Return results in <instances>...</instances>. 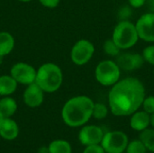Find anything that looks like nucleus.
I'll return each instance as SVG.
<instances>
[{
  "mask_svg": "<svg viewBox=\"0 0 154 153\" xmlns=\"http://www.w3.org/2000/svg\"><path fill=\"white\" fill-rule=\"evenodd\" d=\"M112 40L121 50L133 48L139 41L135 23L130 21H119L113 31Z\"/></svg>",
  "mask_w": 154,
  "mask_h": 153,
  "instance_id": "nucleus-4",
  "label": "nucleus"
},
{
  "mask_svg": "<svg viewBox=\"0 0 154 153\" xmlns=\"http://www.w3.org/2000/svg\"><path fill=\"white\" fill-rule=\"evenodd\" d=\"M1 119H3V117H2V116L0 115V120H1Z\"/></svg>",
  "mask_w": 154,
  "mask_h": 153,
  "instance_id": "nucleus-34",
  "label": "nucleus"
},
{
  "mask_svg": "<svg viewBox=\"0 0 154 153\" xmlns=\"http://www.w3.org/2000/svg\"><path fill=\"white\" fill-rule=\"evenodd\" d=\"M83 153H106V151L100 144H95L86 146V149L84 150Z\"/></svg>",
  "mask_w": 154,
  "mask_h": 153,
  "instance_id": "nucleus-26",
  "label": "nucleus"
},
{
  "mask_svg": "<svg viewBox=\"0 0 154 153\" xmlns=\"http://www.w3.org/2000/svg\"><path fill=\"white\" fill-rule=\"evenodd\" d=\"M103 50H104V52L110 57H116L121 52V49L116 44V42L112 39L106 40L104 42Z\"/></svg>",
  "mask_w": 154,
  "mask_h": 153,
  "instance_id": "nucleus-20",
  "label": "nucleus"
},
{
  "mask_svg": "<svg viewBox=\"0 0 154 153\" xmlns=\"http://www.w3.org/2000/svg\"><path fill=\"white\" fill-rule=\"evenodd\" d=\"M146 96L143 82L133 77L119 79L109 91L108 105L116 116H128L139 110Z\"/></svg>",
  "mask_w": 154,
  "mask_h": 153,
  "instance_id": "nucleus-1",
  "label": "nucleus"
},
{
  "mask_svg": "<svg viewBox=\"0 0 154 153\" xmlns=\"http://www.w3.org/2000/svg\"><path fill=\"white\" fill-rule=\"evenodd\" d=\"M116 58V62L120 69L125 71H134L139 69L143 66L145 62L143 56L136 52H120V54Z\"/></svg>",
  "mask_w": 154,
  "mask_h": 153,
  "instance_id": "nucleus-10",
  "label": "nucleus"
},
{
  "mask_svg": "<svg viewBox=\"0 0 154 153\" xmlns=\"http://www.w3.org/2000/svg\"><path fill=\"white\" fill-rule=\"evenodd\" d=\"M38 153H50L48 147H41L38 151Z\"/></svg>",
  "mask_w": 154,
  "mask_h": 153,
  "instance_id": "nucleus-30",
  "label": "nucleus"
},
{
  "mask_svg": "<svg viewBox=\"0 0 154 153\" xmlns=\"http://www.w3.org/2000/svg\"><path fill=\"white\" fill-rule=\"evenodd\" d=\"M14 38L7 32H0V54L6 56L10 54L14 48Z\"/></svg>",
  "mask_w": 154,
  "mask_h": 153,
  "instance_id": "nucleus-17",
  "label": "nucleus"
},
{
  "mask_svg": "<svg viewBox=\"0 0 154 153\" xmlns=\"http://www.w3.org/2000/svg\"><path fill=\"white\" fill-rule=\"evenodd\" d=\"M44 99L43 90L34 82L27 86L23 92V102L24 104L32 108L40 106Z\"/></svg>",
  "mask_w": 154,
  "mask_h": 153,
  "instance_id": "nucleus-12",
  "label": "nucleus"
},
{
  "mask_svg": "<svg viewBox=\"0 0 154 153\" xmlns=\"http://www.w3.org/2000/svg\"><path fill=\"white\" fill-rule=\"evenodd\" d=\"M121 69L116 61L105 60L100 61L95 69L97 81L104 87H112L119 81Z\"/></svg>",
  "mask_w": 154,
  "mask_h": 153,
  "instance_id": "nucleus-5",
  "label": "nucleus"
},
{
  "mask_svg": "<svg viewBox=\"0 0 154 153\" xmlns=\"http://www.w3.org/2000/svg\"><path fill=\"white\" fill-rule=\"evenodd\" d=\"M125 151L126 153H146L147 149L139 139L128 142Z\"/></svg>",
  "mask_w": 154,
  "mask_h": 153,
  "instance_id": "nucleus-22",
  "label": "nucleus"
},
{
  "mask_svg": "<svg viewBox=\"0 0 154 153\" xmlns=\"http://www.w3.org/2000/svg\"><path fill=\"white\" fill-rule=\"evenodd\" d=\"M36 71L34 67L28 63L17 62L12 66L10 75L18 84L28 86L35 82Z\"/></svg>",
  "mask_w": 154,
  "mask_h": 153,
  "instance_id": "nucleus-8",
  "label": "nucleus"
},
{
  "mask_svg": "<svg viewBox=\"0 0 154 153\" xmlns=\"http://www.w3.org/2000/svg\"><path fill=\"white\" fill-rule=\"evenodd\" d=\"M18 1H21V2H23V3H27V2H31L32 0H18Z\"/></svg>",
  "mask_w": 154,
  "mask_h": 153,
  "instance_id": "nucleus-33",
  "label": "nucleus"
},
{
  "mask_svg": "<svg viewBox=\"0 0 154 153\" xmlns=\"http://www.w3.org/2000/svg\"><path fill=\"white\" fill-rule=\"evenodd\" d=\"M18 83L11 75L0 76V96H8L17 89Z\"/></svg>",
  "mask_w": 154,
  "mask_h": 153,
  "instance_id": "nucleus-15",
  "label": "nucleus"
},
{
  "mask_svg": "<svg viewBox=\"0 0 154 153\" xmlns=\"http://www.w3.org/2000/svg\"><path fill=\"white\" fill-rule=\"evenodd\" d=\"M103 130L97 125H85L79 133V140L85 146L100 144L104 136Z\"/></svg>",
  "mask_w": 154,
  "mask_h": 153,
  "instance_id": "nucleus-11",
  "label": "nucleus"
},
{
  "mask_svg": "<svg viewBox=\"0 0 154 153\" xmlns=\"http://www.w3.org/2000/svg\"><path fill=\"white\" fill-rule=\"evenodd\" d=\"M63 82V73L60 66L47 62L39 67L36 71L35 83L44 93H54L60 89Z\"/></svg>",
  "mask_w": 154,
  "mask_h": 153,
  "instance_id": "nucleus-3",
  "label": "nucleus"
},
{
  "mask_svg": "<svg viewBox=\"0 0 154 153\" xmlns=\"http://www.w3.org/2000/svg\"><path fill=\"white\" fill-rule=\"evenodd\" d=\"M153 75H154V70H153Z\"/></svg>",
  "mask_w": 154,
  "mask_h": 153,
  "instance_id": "nucleus-35",
  "label": "nucleus"
},
{
  "mask_svg": "<svg viewBox=\"0 0 154 153\" xmlns=\"http://www.w3.org/2000/svg\"><path fill=\"white\" fill-rule=\"evenodd\" d=\"M50 153H72V148L69 142L65 140H55L48 147Z\"/></svg>",
  "mask_w": 154,
  "mask_h": 153,
  "instance_id": "nucleus-18",
  "label": "nucleus"
},
{
  "mask_svg": "<svg viewBox=\"0 0 154 153\" xmlns=\"http://www.w3.org/2000/svg\"><path fill=\"white\" fill-rule=\"evenodd\" d=\"M17 110V103L10 96H3L0 99V115L3 118L13 116Z\"/></svg>",
  "mask_w": 154,
  "mask_h": 153,
  "instance_id": "nucleus-16",
  "label": "nucleus"
},
{
  "mask_svg": "<svg viewBox=\"0 0 154 153\" xmlns=\"http://www.w3.org/2000/svg\"><path fill=\"white\" fill-rule=\"evenodd\" d=\"M128 142V136L124 132L111 131L104 134L100 145L106 153H124Z\"/></svg>",
  "mask_w": 154,
  "mask_h": 153,
  "instance_id": "nucleus-6",
  "label": "nucleus"
},
{
  "mask_svg": "<svg viewBox=\"0 0 154 153\" xmlns=\"http://www.w3.org/2000/svg\"><path fill=\"white\" fill-rule=\"evenodd\" d=\"M146 4L150 9V12L154 13V0H146Z\"/></svg>",
  "mask_w": 154,
  "mask_h": 153,
  "instance_id": "nucleus-29",
  "label": "nucleus"
},
{
  "mask_svg": "<svg viewBox=\"0 0 154 153\" xmlns=\"http://www.w3.org/2000/svg\"><path fill=\"white\" fill-rule=\"evenodd\" d=\"M108 115V108L103 103H94L92 117L97 120L105 119Z\"/></svg>",
  "mask_w": 154,
  "mask_h": 153,
  "instance_id": "nucleus-21",
  "label": "nucleus"
},
{
  "mask_svg": "<svg viewBox=\"0 0 154 153\" xmlns=\"http://www.w3.org/2000/svg\"><path fill=\"white\" fill-rule=\"evenodd\" d=\"M142 56L144 61L154 66V44L148 45L147 47H145L143 50Z\"/></svg>",
  "mask_w": 154,
  "mask_h": 153,
  "instance_id": "nucleus-24",
  "label": "nucleus"
},
{
  "mask_svg": "<svg viewBox=\"0 0 154 153\" xmlns=\"http://www.w3.org/2000/svg\"><path fill=\"white\" fill-rule=\"evenodd\" d=\"M133 14V7L129 5H123L117 12V18L119 21H129Z\"/></svg>",
  "mask_w": 154,
  "mask_h": 153,
  "instance_id": "nucleus-23",
  "label": "nucleus"
},
{
  "mask_svg": "<svg viewBox=\"0 0 154 153\" xmlns=\"http://www.w3.org/2000/svg\"><path fill=\"white\" fill-rule=\"evenodd\" d=\"M151 125L154 128V113L152 115H151Z\"/></svg>",
  "mask_w": 154,
  "mask_h": 153,
  "instance_id": "nucleus-31",
  "label": "nucleus"
},
{
  "mask_svg": "<svg viewBox=\"0 0 154 153\" xmlns=\"http://www.w3.org/2000/svg\"><path fill=\"white\" fill-rule=\"evenodd\" d=\"M139 139L143 143L147 151L154 152V128H147L140 132Z\"/></svg>",
  "mask_w": 154,
  "mask_h": 153,
  "instance_id": "nucleus-19",
  "label": "nucleus"
},
{
  "mask_svg": "<svg viewBox=\"0 0 154 153\" xmlns=\"http://www.w3.org/2000/svg\"><path fill=\"white\" fill-rule=\"evenodd\" d=\"M149 125H151V115H149L145 111L137 110L131 115L130 126L133 130L142 132L147 129Z\"/></svg>",
  "mask_w": 154,
  "mask_h": 153,
  "instance_id": "nucleus-14",
  "label": "nucleus"
},
{
  "mask_svg": "<svg viewBox=\"0 0 154 153\" xmlns=\"http://www.w3.org/2000/svg\"><path fill=\"white\" fill-rule=\"evenodd\" d=\"M142 106L143 108V111H145L149 115H152L154 113V96H145Z\"/></svg>",
  "mask_w": 154,
  "mask_h": 153,
  "instance_id": "nucleus-25",
  "label": "nucleus"
},
{
  "mask_svg": "<svg viewBox=\"0 0 154 153\" xmlns=\"http://www.w3.org/2000/svg\"><path fill=\"white\" fill-rule=\"evenodd\" d=\"M4 58H5V57H4V56H2V55L0 54V65L3 63V61H4Z\"/></svg>",
  "mask_w": 154,
  "mask_h": 153,
  "instance_id": "nucleus-32",
  "label": "nucleus"
},
{
  "mask_svg": "<svg viewBox=\"0 0 154 153\" xmlns=\"http://www.w3.org/2000/svg\"><path fill=\"white\" fill-rule=\"evenodd\" d=\"M139 39L146 42H154V13L149 12L141 15L135 23Z\"/></svg>",
  "mask_w": 154,
  "mask_h": 153,
  "instance_id": "nucleus-9",
  "label": "nucleus"
},
{
  "mask_svg": "<svg viewBox=\"0 0 154 153\" xmlns=\"http://www.w3.org/2000/svg\"><path fill=\"white\" fill-rule=\"evenodd\" d=\"M60 0H39L40 4L47 8H55L59 5Z\"/></svg>",
  "mask_w": 154,
  "mask_h": 153,
  "instance_id": "nucleus-27",
  "label": "nucleus"
},
{
  "mask_svg": "<svg viewBox=\"0 0 154 153\" xmlns=\"http://www.w3.org/2000/svg\"><path fill=\"white\" fill-rule=\"evenodd\" d=\"M94 102L87 96H77L69 99L61 110L63 122L69 127L86 124L92 117Z\"/></svg>",
  "mask_w": 154,
  "mask_h": 153,
  "instance_id": "nucleus-2",
  "label": "nucleus"
},
{
  "mask_svg": "<svg viewBox=\"0 0 154 153\" xmlns=\"http://www.w3.org/2000/svg\"><path fill=\"white\" fill-rule=\"evenodd\" d=\"M19 134V127L11 117L0 120V136L7 141L14 140Z\"/></svg>",
  "mask_w": 154,
  "mask_h": 153,
  "instance_id": "nucleus-13",
  "label": "nucleus"
},
{
  "mask_svg": "<svg viewBox=\"0 0 154 153\" xmlns=\"http://www.w3.org/2000/svg\"><path fill=\"white\" fill-rule=\"evenodd\" d=\"M95 53L94 44L88 40H79L72 47L70 51V59L72 62L78 66L87 64Z\"/></svg>",
  "mask_w": 154,
  "mask_h": 153,
  "instance_id": "nucleus-7",
  "label": "nucleus"
},
{
  "mask_svg": "<svg viewBox=\"0 0 154 153\" xmlns=\"http://www.w3.org/2000/svg\"><path fill=\"white\" fill-rule=\"evenodd\" d=\"M128 2L133 8H140L146 4V0H128Z\"/></svg>",
  "mask_w": 154,
  "mask_h": 153,
  "instance_id": "nucleus-28",
  "label": "nucleus"
}]
</instances>
